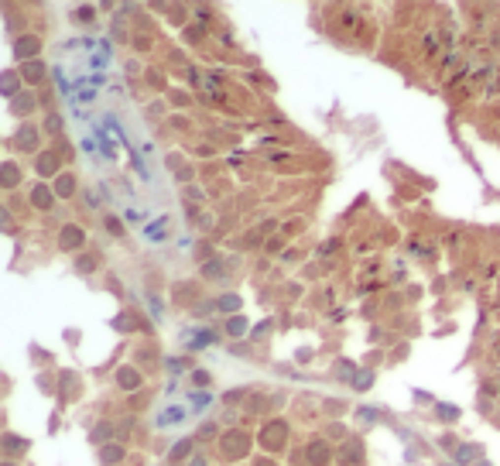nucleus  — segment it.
<instances>
[{"label": "nucleus", "instance_id": "0eeeda50", "mask_svg": "<svg viewBox=\"0 0 500 466\" xmlns=\"http://www.w3.org/2000/svg\"><path fill=\"white\" fill-rule=\"evenodd\" d=\"M24 79H31V82H34V79H41V66H38V62H31V66L24 69Z\"/></svg>", "mask_w": 500, "mask_h": 466}, {"label": "nucleus", "instance_id": "f03ea898", "mask_svg": "<svg viewBox=\"0 0 500 466\" xmlns=\"http://www.w3.org/2000/svg\"><path fill=\"white\" fill-rule=\"evenodd\" d=\"M82 240V230H75V226H66L62 230V247H75Z\"/></svg>", "mask_w": 500, "mask_h": 466}, {"label": "nucleus", "instance_id": "7ed1b4c3", "mask_svg": "<svg viewBox=\"0 0 500 466\" xmlns=\"http://www.w3.org/2000/svg\"><path fill=\"white\" fill-rule=\"evenodd\" d=\"M308 453H312V463H315V466H322V463H326V460H329V449H326L322 442H315V446H312Z\"/></svg>", "mask_w": 500, "mask_h": 466}, {"label": "nucleus", "instance_id": "4468645a", "mask_svg": "<svg viewBox=\"0 0 500 466\" xmlns=\"http://www.w3.org/2000/svg\"><path fill=\"white\" fill-rule=\"evenodd\" d=\"M243 326H247L243 319H233V323H230V333H233V336H240V333H243Z\"/></svg>", "mask_w": 500, "mask_h": 466}, {"label": "nucleus", "instance_id": "9b49d317", "mask_svg": "<svg viewBox=\"0 0 500 466\" xmlns=\"http://www.w3.org/2000/svg\"><path fill=\"white\" fill-rule=\"evenodd\" d=\"M59 192H62V196H69V192H72V179H69V175L59 179Z\"/></svg>", "mask_w": 500, "mask_h": 466}, {"label": "nucleus", "instance_id": "ddd939ff", "mask_svg": "<svg viewBox=\"0 0 500 466\" xmlns=\"http://www.w3.org/2000/svg\"><path fill=\"white\" fill-rule=\"evenodd\" d=\"M3 446H7V449H10V453H17V449H24V442H17V439H10V435H7V439H3Z\"/></svg>", "mask_w": 500, "mask_h": 466}, {"label": "nucleus", "instance_id": "39448f33", "mask_svg": "<svg viewBox=\"0 0 500 466\" xmlns=\"http://www.w3.org/2000/svg\"><path fill=\"white\" fill-rule=\"evenodd\" d=\"M192 449V439H185V442H178L175 449H171V460H185V453Z\"/></svg>", "mask_w": 500, "mask_h": 466}, {"label": "nucleus", "instance_id": "20e7f679", "mask_svg": "<svg viewBox=\"0 0 500 466\" xmlns=\"http://www.w3.org/2000/svg\"><path fill=\"white\" fill-rule=\"evenodd\" d=\"M182 418V408H171V411H161L158 415V425H165V422H178Z\"/></svg>", "mask_w": 500, "mask_h": 466}, {"label": "nucleus", "instance_id": "f8f14e48", "mask_svg": "<svg viewBox=\"0 0 500 466\" xmlns=\"http://www.w3.org/2000/svg\"><path fill=\"white\" fill-rule=\"evenodd\" d=\"M34 202H38V206H48L52 199H48V192H45V189H34Z\"/></svg>", "mask_w": 500, "mask_h": 466}, {"label": "nucleus", "instance_id": "6e6552de", "mask_svg": "<svg viewBox=\"0 0 500 466\" xmlns=\"http://www.w3.org/2000/svg\"><path fill=\"white\" fill-rule=\"evenodd\" d=\"M206 404H209V394H202V391H199V394H192V408H196V411H202Z\"/></svg>", "mask_w": 500, "mask_h": 466}, {"label": "nucleus", "instance_id": "f257e3e1", "mask_svg": "<svg viewBox=\"0 0 500 466\" xmlns=\"http://www.w3.org/2000/svg\"><path fill=\"white\" fill-rule=\"evenodd\" d=\"M14 52H17V59H24V55H34V52H38V38H21Z\"/></svg>", "mask_w": 500, "mask_h": 466}, {"label": "nucleus", "instance_id": "1a4fd4ad", "mask_svg": "<svg viewBox=\"0 0 500 466\" xmlns=\"http://www.w3.org/2000/svg\"><path fill=\"white\" fill-rule=\"evenodd\" d=\"M137 381H141V377H134V370H124V377H120V384H124V388H134Z\"/></svg>", "mask_w": 500, "mask_h": 466}, {"label": "nucleus", "instance_id": "423d86ee", "mask_svg": "<svg viewBox=\"0 0 500 466\" xmlns=\"http://www.w3.org/2000/svg\"><path fill=\"white\" fill-rule=\"evenodd\" d=\"M476 453H480L476 446H459V456H456V460H459V463H469V460H473Z\"/></svg>", "mask_w": 500, "mask_h": 466}, {"label": "nucleus", "instance_id": "9d476101", "mask_svg": "<svg viewBox=\"0 0 500 466\" xmlns=\"http://www.w3.org/2000/svg\"><path fill=\"white\" fill-rule=\"evenodd\" d=\"M103 460H106V463H117V460H120V449H117V446H113V449L106 446V449H103Z\"/></svg>", "mask_w": 500, "mask_h": 466}]
</instances>
